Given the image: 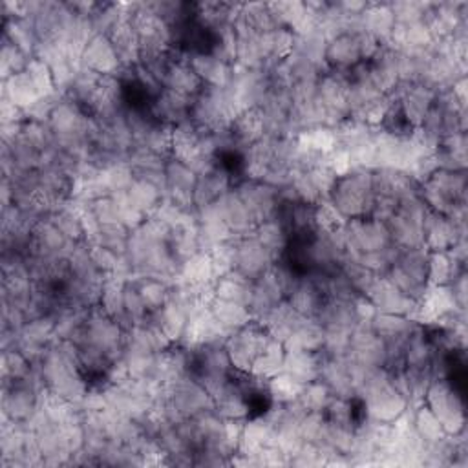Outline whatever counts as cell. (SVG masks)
<instances>
[{"mask_svg":"<svg viewBox=\"0 0 468 468\" xmlns=\"http://www.w3.org/2000/svg\"><path fill=\"white\" fill-rule=\"evenodd\" d=\"M242 110L234 103L229 89L205 87L192 101L191 121L209 134H229L230 125Z\"/></svg>","mask_w":468,"mask_h":468,"instance_id":"6da1fadb","label":"cell"},{"mask_svg":"<svg viewBox=\"0 0 468 468\" xmlns=\"http://www.w3.org/2000/svg\"><path fill=\"white\" fill-rule=\"evenodd\" d=\"M330 201L346 220L368 218L375 201L373 171L353 169L346 176H341L332 191Z\"/></svg>","mask_w":468,"mask_h":468,"instance_id":"7a4b0ae2","label":"cell"},{"mask_svg":"<svg viewBox=\"0 0 468 468\" xmlns=\"http://www.w3.org/2000/svg\"><path fill=\"white\" fill-rule=\"evenodd\" d=\"M419 196L430 211L452 216L466 207V171L439 169L421 183Z\"/></svg>","mask_w":468,"mask_h":468,"instance_id":"3957f363","label":"cell"},{"mask_svg":"<svg viewBox=\"0 0 468 468\" xmlns=\"http://www.w3.org/2000/svg\"><path fill=\"white\" fill-rule=\"evenodd\" d=\"M425 405L439 419L446 435H459L466 426L464 403L459 389L446 377H437L432 380L425 396Z\"/></svg>","mask_w":468,"mask_h":468,"instance_id":"277c9868","label":"cell"},{"mask_svg":"<svg viewBox=\"0 0 468 468\" xmlns=\"http://www.w3.org/2000/svg\"><path fill=\"white\" fill-rule=\"evenodd\" d=\"M428 257L426 248L401 249L386 278L410 298L419 300L428 287Z\"/></svg>","mask_w":468,"mask_h":468,"instance_id":"5b68a950","label":"cell"},{"mask_svg":"<svg viewBox=\"0 0 468 468\" xmlns=\"http://www.w3.org/2000/svg\"><path fill=\"white\" fill-rule=\"evenodd\" d=\"M428 212L426 203L421 196H414L399 201L398 212L388 220V229L392 242L399 249L425 248V216Z\"/></svg>","mask_w":468,"mask_h":468,"instance_id":"8992f818","label":"cell"},{"mask_svg":"<svg viewBox=\"0 0 468 468\" xmlns=\"http://www.w3.org/2000/svg\"><path fill=\"white\" fill-rule=\"evenodd\" d=\"M271 335L264 328V324L253 321L248 326L232 332L225 342V351L232 368L242 373H251L255 359L267 346Z\"/></svg>","mask_w":468,"mask_h":468,"instance_id":"52a82bcc","label":"cell"},{"mask_svg":"<svg viewBox=\"0 0 468 468\" xmlns=\"http://www.w3.org/2000/svg\"><path fill=\"white\" fill-rule=\"evenodd\" d=\"M348 234V255L350 258H359L364 253L380 251L392 246L388 223L375 218H353L346 223Z\"/></svg>","mask_w":468,"mask_h":468,"instance_id":"ba28073f","label":"cell"},{"mask_svg":"<svg viewBox=\"0 0 468 468\" xmlns=\"http://www.w3.org/2000/svg\"><path fill=\"white\" fill-rule=\"evenodd\" d=\"M230 333L232 332L223 328L209 309H203L189 317L185 333L178 342V346L189 351H196L209 346H225Z\"/></svg>","mask_w":468,"mask_h":468,"instance_id":"9c48e42d","label":"cell"},{"mask_svg":"<svg viewBox=\"0 0 468 468\" xmlns=\"http://www.w3.org/2000/svg\"><path fill=\"white\" fill-rule=\"evenodd\" d=\"M425 248L430 253L450 251L461 239H466V223H457L446 214L435 211L426 212L425 216Z\"/></svg>","mask_w":468,"mask_h":468,"instance_id":"30bf717a","label":"cell"},{"mask_svg":"<svg viewBox=\"0 0 468 468\" xmlns=\"http://www.w3.org/2000/svg\"><path fill=\"white\" fill-rule=\"evenodd\" d=\"M165 178L167 187L164 198L171 200L174 205L187 212H194V191L198 183V174L189 165L178 162L176 158H171L165 167Z\"/></svg>","mask_w":468,"mask_h":468,"instance_id":"8fae6325","label":"cell"},{"mask_svg":"<svg viewBox=\"0 0 468 468\" xmlns=\"http://www.w3.org/2000/svg\"><path fill=\"white\" fill-rule=\"evenodd\" d=\"M234 191L239 192L240 200L248 207V211L253 216L257 225L276 216L278 207H280L278 189L267 185L266 182L246 180Z\"/></svg>","mask_w":468,"mask_h":468,"instance_id":"7c38bea8","label":"cell"},{"mask_svg":"<svg viewBox=\"0 0 468 468\" xmlns=\"http://www.w3.org/2000/svg\"><path fill=\"white\" fill-rule=\"evenodd\" d=\"M373 305L377 307V314H389V315H401V317H412L417 300L405 295L401 289H398L386 276H379L370 293L366 295Z\"/></svg>","mask_w":468,"mask_h":468,"instance_id":"4fadbf2b","label":"cell"},{"mask_svg":"<svg viewBox=\"0 0 468 468\" xmlns=\"http://www.w3.org/2000/svg\"><path fill=\"white\" fill-rule=\"evenodd\" d=\"M237 244H239L237 269L246 276H249L251 280H257L278 262V258L266 246H262L253 234H249L246 239H237Z\"/></svg>","mask_w":468,"mask_h":468,"instance_id":"5bb4252c","label":"cell"},{"mask_svg":"<svg viewBox=\"0 0 468 468\" xmlns=\"http://www.w3.org/2000/svg\"><path fill=\"white\" fill-rule=\"evenodd\" d=\"M216 207L221 220L232 230L234 239H246L249 234H253L257 223L237 191L230 189L229 192H225L220 200H216Z\"/></svg>","mask_w":468,"mask_h":468,"instance_id":"9a60e30c","label":"cell"},{"mask_svg":"<svg viewBox=\"0 0 468 468\" xmlns=\"http://www.w3.org/2000/svg\"><path fill=\"white\" fill-rule=\"evenodd\" d=\"M192 101L194 99H189L185 96H180L173 90L164 89L158 96L152 99L148 112L155 121L171 125V126H178L191 119Z\"/></svg>","mask_w":468,"mask_h":468,"instance_id":"2e32d148","label":"cell"},{"mask_svg":"<svg viewBox=\"0 0 468 468\" xmlns=\"http://www.w3.org/2000/svg\"><path fill=\"white\" fill-rule=\"evenodd\" d=\"M187 62L194 70V73L200 77L205 87L227 89L230 85L234 64H227L209 51L187 53Z\"/></svg>","mask_w":468,"mask_h":468,"instance_id":"e0dca14e","label":"cell"},{"mask_svg":"<svg viewBox=\"0 0 468 468\" xmlns=\"http://www.w3.org/2000/svg\"><path fill=\"white\" fill-rule=\"evenodd\" d=\"M83 68H89L101 75H117L121 71V62L117 53L107 35H94L81 57Z\"/></svg>","mask_w":468,"mask_h":468,"instance_id":"ac0fdd59","label":"cell"},{"mask_svg":"<svg viewBox=\"0 0 468 468\" xmlns=\"http://www.w3.org/2000/svg\"><path fill=\"white\" fill-rule=\"evenodd\" d=\"M287 302L304 319H317L326 302V296L317 285V282L309 275H305L298 280L296 287L287 296Z\"/></svg>","mask_w":468,"mask_h":468,"instance_id":"d6986e66","label":"cell"},{"mask_svg":"<svg viewBox=\"0 0 468 468\" xmlns=\"http://www.w3.org/2000/svg\"><path fill=\"white\" fill-rule=\"evenodd\" d=\"M230 137L239 146H251L266 137V116L260 107H251L234 117L230 125Z\"/></svg>","mask_w":468,"mask_h":468,"instance_id":"ffe728a7","label":"cell"},{"mask_svg":"<svg viewBox=\"0 0 468 468\" xmlns=\"http://www.w3.org/2000/svg\"><path fill=\"white\" fill-rule=\"evenodd\" d=\"M324 61L330 70H341V71H350L357 64H360L362 57H360L357 35L344 33L330 41Z\"/></svg>","mask_w":468,"mask_h":468,"instance_id":"44dd1931","label":"cell"},{"mask_svg":"<svg viewBox=\"0 0 468 468\" xmlns=\"http://www.w3.org/2000/svg\"><path fill=\"white\" fill-rule=\"evenodd\" d=\"M323 360H324L323 351H304V350L285 351L284 373H287L300 384L314 382L321 377Z\"/></svg>","mask_w":468,"mask_h":468,"instance_id":"7402d4cb","label":"cell"},{"mask_svg":"<svg viewBox=\"0 0 468 468\" xmlns=\"http://www.w3.org/2000/svg\"><path fill=\"white\" fill-rule=\"evenodd\" d=\"M319 379L332 389V394L335 398L355 399V388H353V382H351L350 366H348L346 357L335 359V357L324 355Z\"/></svg>","mask_w":468,"mask_h":468,"instance_id":"603a6c76","label":"cell"},{"mask_svg":"<svg viewBox=\"0 0 468 468\" xmlns=\"http://www.w3.org/2000/svg\"><path fill=\"white\" fill-rule=\"evenodd\" d=\"M230 189H232L230 174L221 164H218L209 173L198 176V183H196V191H194L196 209L203 207V205H209V203H214L216 200H220Z\"/></svg>","mask_w":468,"mask_h":468,"instance_id":"cb8c5ba5","label":"cell"},{"mask_svg":"<svg viewBox=\"0 0 468 468\" xmlns=\"http://www.w3.org/2000/svg\"><path fill=\"white\" fill-rule=\"evenodd\" d=\"M164 89L173 90L189 99H196L201 94V90L205 89V85L201 83V80L194 73V70L189 66L187 61L173 59L165 80H164Z\"/></svg>","mask_w":468,"mask_h":468,"instance_id":"d4e9b609","label":"cell"},{"mask_svg":"<svg viewBox=\"0 0 468 468\" xmlns=\"http://www.w3.org/2000/svg\"><path fill=\"white\" fill-rule=\"evenodd\" d=\"M364 32L371 33L380 44H388L392 37L396 17L389 3H368L366 10L360 14Z\"/></svg>","mask_w":468,"mask_h":468,"instance_id":"484cf974","label":"cell"},{"mask_svg":"<svg viewBox=\"0 0 468 468\" xmlns=\"http://www.w3.org/2000/svg\"><path fill=\"white\" fill-rule=\"evenodd\" d=\"M107 37L110 39L121 68H134L139 64V39L130 21L117 23Z\"/></svg>","mask_w":468,"mask_h":468,"instance_id":"4316f807","label":"cell"},{"mask_svg":"<svg viewBox=\"0 0 468 468\" xmlns=\"http://www.w3.org/2000/svg\"><path fill=\"white\" fill-rule=\"evenodd\" d=\"M148 321L158 326L173 344H178L185 333L189 315L176 302L167 300V304L162 309L148 315Z\"/></svg>","mask_w":468,"mask_h":468,"instance_id":"83f0119b","label":"cell"},{"mask_svg":"<svg viewBox=\"0 0 468 468\" xmlns=\"http://www.w3.org/2000/svg\"><path fill=\"white\" fill-rule=\"evenodd\" d=\"M125 287H126V280L117 278L114 275H105L101 300H99V307L108 317L117 321L123 326V330L128 328L126 311H125Z\"/></svg>","mask_w":468,"mask_h":468,"instance_id":"f1b7e54d","label":"cell"},{"mask_svg":"<svg viewBox=\"0 0 468 468\" xmlns=\"http://www.w3.org/2000/svg\"><path fill=\"white\" fill-rule=\"evenodd\" d=\"M302 319L304 317L296 314V311L291 307V304L287 300H284L271 311V314L266 317V321L260 323V324H264V328L267 330L271 339L285 344Z\"/></svg>","mask_w":468,"mask_h":468,"instance_id":"f546056e","label":"cell"},{"mask_svg":"<svg viewBox=\"0 0 468 468\" xmlns=\"http://www.w3.org/2000/svg\"><path fill=\"white\" fill-rule=\"evenodd\" d=\"M41 98H42L41 92L37 90L35 83L32 81V77L28 75L26 70L12 75L10 80L3 81V99L12 101L24 112L30 110Z\"/></svg>","mask_w":468,"mask_h":468,"instance_id":"4dcf8cb0","label":"cell"},{"mask_svg":"<svg viewBox=\"0 0 468 468\" xmlns=\"http://www.w3.org/2000/svg\"><path fill=\"white\" fill-rule=\"evenodd\" d=\"M253 287H255V280H251L239 269L227 273L225 276H221L214 282V291H216L218 298H223L229 302H239L248 307H249V302L253 296Z\"/></svg>","mask_w":468,"mask_h":468,"instance_id":"1f68e13d","label":"cell"},{"mask_svg":"<svg viewBox=\"0 0 468 468\" xmlns=\"http://www.w3.org/2000/svg\"><path fill=\"white\" fill-rule=\"evenodd\" d=\"M466 134L454 132L441 137L437 146V162L443 171H466Z\"/></svg>","mask_w":468,"mask_h":468,"instance_id":"d6a6232c","label":"cell"},{"mask_svg":"<svg viewBox=\"0 0 468 468\" xmlns=\"http://www.w3.org/2000/svg\"><path fill=\"white\" fill-rule=\"evenodd\" d=\"M253 237L266 246L278 260L287 253L289 244H291V237L287 227L282 223L280 218H269L262 223H258L253 230Z\"/></svg>","mask_w":468,"mask_h":468,"instance_id":"836d02e7","label":"cell"},{"mask_svg":"<svg viewBox=\"0 0 468 468\" xmlns=\"http://www.w3.org/2000/svg\"><path fill=\"white\" fill-rule=\"evenodd\" d=\"M324 326L317 319H302L293 335L284 344L285 351H323L324 350Z\"/></svg>","mask_w":468,"mask_h":468,"instance_id":"e575fe53","label":"cell"},{"mask_svg":"<svg viewBox=\"0 0 468 468\" xmlns=\"http://www.w3.org/2000/svg\"><path fill=\"white\" fill-rule=\"evenodd\" d=\"M269 445H275L273 443V426L262 416L246 419L237 452H242L248 455H257L262 448H266Z\"/></svg>","mask_w":468,"mask_h":468,"instance_id":"d590c367","label":"cell"},{"mask_svg":"<svg viewBox=\"0 0 468 468\" xmlns=\"http://www.w3.org/2000/svg\"><path fill=\"white\" fill-rule=\"evenodd\" d=\"M209 311L214 315V319L227 330L237 332L249 323H253V315L248 305L239 304V302H229L223 298H214L212 304L209 305Z\"/></svg>","mask_w":468,"mask_h":468,"instance_id":"8d00e7d4","label":"cell"},{"mask_svg":"<svg viewBox=\"0 0 468 468\" xmlns=\"http://www.w3.org/2000/svg\"><path fill=\"white\" fill-rule=\"evenodd\" d=\"M284 360H285V348L282 342L271 339L267 346L260 351V355L255 359L251 375L258 380L267 382L275 375L284 371Z\"/></svg>","mask_w":468,"mask_h":468,"instance_id":"74e56055","label":"cell"},{"mask_svg":"<svg viewBox=\"0 0 468 468\" xmlns=\"http://www.w3.org/2000/svg\"><path fill=\"white\" fill-rule=\"evenodd\" d=\"M128 282H132V285L137 289L148 314H154V311L162 309L167 304L171 284L154 276H134Z\"/></svg>","mask_w":468,"mask_h":468,"instance_id":"f35d334b","label":"cell"},{"mask_svg":"<svg viewBox=\"0 0 468 468\" xmlns=\"http://www.w3.org/2000/svg\"><path fill=\"white\" fill-rule=\"evenodd\" d=\"M461 273H464V266L459 264L448 251L430 253L428 285H450Z\"/></svg>","mask_w":468,"mask_h":468,"instance_id":"ab89813d","label":"cell"},{"mask_svg":"<svg viewBox=\"0 0 468 468\" xmlns=\"http://www.w3.org/2000/svg\"><path fill=\"white\" fill-rule=\"evenodd\" d=\"M5 39L24 51L28 57L35 55L39 46V37L32 19H6L5 21Z\"/></svg>","mask_w":468,"mask_h":468,"instance_id":"60d3db41","label":"cell"},{"mask_svg":"<svg viewBox=\"0 0 468 468\" xmlns=\"http://www.w3.org/2000/svg\"><path fill=\"white\" fill-rule=\"evenodd\" d=\"M417 326V323H414L408 317H401V315H389V314H377L371 323L370 328L386 342L388 341H396V339H405L412 333V330Z\"/></svg>","mask_w":468,"mask_h":468,"instance_id":"b9f144b4","label":"cell"},{"mask_svg":"<svg viewBox=\"0 0 468 468\" xmlns=\"http://www.w3.org/2000/svg\"><path fill=\"white\" fill-rule=\"evenodd\" d=\"M296 143L304 150H311V152L328 155L339 146V137H337L335 128L314 126V128H307V130L300 132L296 136Z\"/></svg>","mask_w":468,"mask_h":468,"instance_id":"7bdbcfd3","label":"cell"},{"mask_svg":"<svg viewBox=\"0 0 468 468\" xmlns=\"http://www.w3.org/2000/svg\"><path fill=\"white\" fill-rule=\"evenodd\" d=\"M304 384H300L298 380H295L293 377H289L287 373H278L273 379H269L266 382V392L269 396V399L275 405H289L295 403L300 398Z\"/></svg>","mask_w":468,"mask_h":468,"instance_id":"ee69618b","label":"cell"},{"mask_svg":"<svg viewBox=\"0 0 468 468\" xmlns=\"http://www.w3.org/2000/svg\"><path fill=\"white\" fill-rule=\"evenodd\" d=\"M209 258H211V264H212L214 282L218 278L225 276L227 273L237 269L239 267V244H237V239L214 246L209 251Z\"/></svg>","mask_w":468,"mask_h":468,"instance_id":"f6af8a7d","label":"cell"},{"mask_svg":"<svg viewBox=\"0 0 468 468\" xmlns=\"http://www.w3.org/2000/svg\"><path fill=\"white\" fill-rule=\"evenodd\" d=\"M335 396L332 394V389L321 380H314V382H307L304 384L302 392H300V398L296 399L300 403V407L305 410V412H323L328 408V405L332 403Z\"/></svg>","mask_w":468,"mask_h":468,"instance_id":"bcb514c9","label":"cell"},{"mask_svg":"<svg viewBox=\"0 0 468 468\" xmlns=\"http://www.w3.org/2000/svg\"><path fill=\"white\" fill-rule=\"evenodd\" d=\"M128 196L141 212L150 216L154 209L162 203L164 191L146 180H134V183L128 189Z\"/></svg>","mask_w":468,"mask_h":468,"instance_id":"7dc6e473","label":"cell"},{"mask_svg":"<svg viewBox=\"0 0 468 468\" xmlns=\"http://www.w3.org/2000/svg\"><path fill=\"white\" fill-rule=\"evenodd\" d=\"M414 428L419 434V437L425 441L426 446L435 445L446 437L439 419L434 416V412L425 403L421 407L414 408Z\"/></svg>","mask_w":468,"mask_h":468,"instance_id":"c3c4849f","label":"cell"},{"mask_svg":"<svg viewBox=\"0 0 468 468\" xmlns=\"http://www.w3.org/2000/svg\"><path fill=\"white\" fill-rule=\"evenodd\" d=\"M50 220L59 227V230L64 234V237L73 242V244H80L85 242V230H83V223H81V216L77 212L73 207L66 205L61 207L59 211H55Z\"/></svg>","mask_w":468,"mask_h":468,"instance_id":"681fc988","label":"cell"},{"mask_svg":"<svg viewBox=\"0 0 468 468\" xmlns=\"http://www.w3.org/2000/svg\"><path fill=\"white\" fill-rule=\"evenodd\" d=\"M189 284H205V282H214L212 275V264L209 258V253H196L189 260L183 262L180 278Z\"/></svg>","mask_w":468,"mask_h":468,"instance_id":"f907efd6","label":"cell"},{"mask_svg":"<svg viewBox=\"0 0 468 468\" xmlns=\"http://www.w3.org/2000/svg\"><path fill=\"white\" fill-rule=\"evenodd\" d=\"M33 364L17 350L8 348L3 353V379L5 382H15L24 380L32 375Z\"/></svg>","mask_w":468,"mask_h":468,"instance_id":"816d5d0a","label":"cell"},{"mask_svg":"<svg viewBox=\"0 0 468 468\" xmlns=\"http://www.w3.org/2000/svg\"><path fill=\"white\" fill-rule=\"evenodd\" d=\"M32 57L14 46L8 39L3 37V51H0V73H3V81L10 80L12 75L21 73L26 70Z\"/></svg>","mask_w":468,"mask_h":468,"instance_id":"f5cc1de1","label":"cell"},{"mask_svg":"<svg viewBox=\"0 0 468 468\" xmlns=\"http://www.w3.org/2000/svg\"><path fill=\"white\" fill-rule=\"evenodd\" d=\"M346 223H348V220L341 214V211L330 200H323L321 203L315 205L317 232L332 234V232L344 229Z\"/></svg>","mask_w":468,"mask_h":468,"instance_id":"db71d44e","label":"cell"},{"mask_svg":"<svg viewBox=\"0 0 468 468\" xmlns=\"http://www.w3.org/2000/svg\"><path fill=\"white\" fill-rule=\"evenodd\" d=\"M26 71L32 77V81L35 83V87H37V90L41 92L42 98H50V96L59 94L57 89H55L51 68L44 61L37 59V57H32L28 66H26Z\"/></svg>","mask_w":468,"mask_h":468,"instance_id":"11a10c76","label":"cell"},{"mask_svg":"<svg viewBox=\"0 0 468 468\" xmlns=\"http://www.w3.org/2000/svg\"><path fill=\"white\" fill-rule=\"evenodd\" d=\"M399 248L396 244H392L386 249L380 251H373V253H364L359 257V262L370 269L371 273H375L377 276H386V273L392 267V264L396 262L398 255H399Z\"/></svg>","mask_w":468,"mask_h":468,"instance_id":"9f6ffc18","label":"cell"},{"mask_svg":"<svg viewBox=\"0 0 468 468\" xmlns=\"http://www.w3.org/2000/svg\"><path fill=\"white\" fill-rule=\"evenodd\" d=\"M103 178H105V183L110 191V196L114 192H125L130 189V185L134 183L136 176H134V171L130 167L128 162H121V164H116L108 169L103 171Z\"/></svg>","mask_w":468,"mask_h":468,"instance_id":"6f0895ef","label":"cell"},{"mask_svg":"<svg viewBox=\"0 0 468 468\" xmlns=\"http://www.w3.org/2000/svg\"><path fill=\"white\" fill-rule=\"evenodd\" d=\"M300 435L305 443L321 445L326 435V417L323 412H307L300 419Z\"/></svg>","mask_w":468,"mask_h":468,"instance_id":"680465c9","label":"cell"},{"mask_svg":"<svg viewBox=\"0 0 468 468\" xmlns=\"http://www.w3.org/2000/svg\"><path fill=\"white\" fill-rule=\"evenodd\" d=\"M399 24H412L425 21V15L430 8V3H416V0H403V3H389Z\"/></svg>","mask_w":468,"mask_h":468,"instance_id":"91938a15","label":"cell"},{"mask_svg":"<svg viewBox=\"0 0 468 468\" xmlns=\"http://www.w3.org/2000/svg\"><path fill=\"white\" fill-rule=\"evenodd\" d=\"M92 212L98 218V221L101 223V227L121 223L119 211H117V205H116L112 196H105V198H99V200L92 201Z\"/></svg>","mask_w":468,"mask_h":468,"instance_id":"94428289","label":"cell"},{"mask_svg":"<svg viewBox=\"0 0 468 468\" xmlns=\"http://www.w3.org/2000/svg\"><path fill=\"white\" fill-rule=\"evenodd\" d=\"M90 258L96 266V269L103 275H112L116 271L117 266V258L119 255H116L114 251H110L108 248L98 244V246H90Z\"/></svg>","mask_w":468,"mask_h":468,"instance_id":"6125c7cd","label":"cell"},{"mask_svg":"<svg viewBox=\"0 0 468 468\" xmlns=\"http://www.w3.org/2000/svg\"><path fill=\"white\" fill-rule=\"evenodd\" d=\"M0 121L3 125H14V123H24L26 121V112L14 105L8 99L0 101Z\"/></svg>","mask_w":468,"mask_h":468,"instance_id":"be15d7a7","label":"cell"},{"mask_svg":"<svg viewBox=\"0 0 468 468\" xmlns=\"http://www.w3.org/2000/svg\"><path fill=\"white\" fill-rule=\"evenodd\" d=\"M450 289H452V295L455 298V304L459 307V311H466V271L461 273L452 284H450Z\"/></svg>","mask_w":468,"mask_h":468,"instance_id":"e7e4bbea","label":"cell"}]
</instances>
